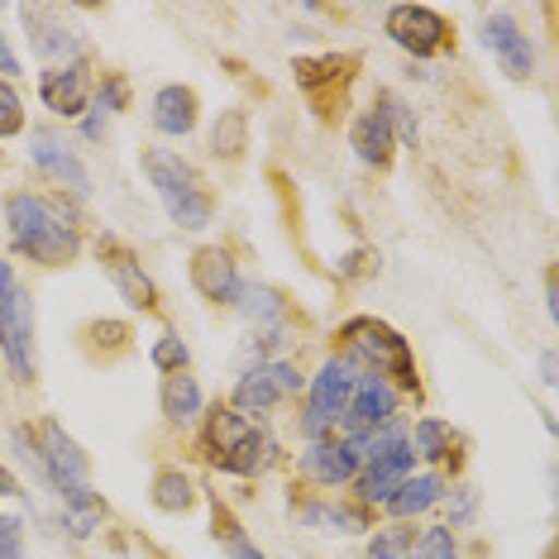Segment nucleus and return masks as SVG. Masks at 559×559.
Instances as JSON below:
<instances>
[{
    "mask_svg": "<svg viewBox=\"0 0 559 559\" xmlns=\"http://www.w3.org/2000/svg\"><path fill=\"white\" fill-rule=\"evenodd\" d=\"M540 383H545V388H555V349H545V354H540Z\"/></svg>",
    "mask_w": 559,
    "mask_h": 559,
    "instance_id": "obj_37",
    "label": "nucleus"
},
{
    "mask_svg": "<svg viewBox=\"0 0 559 559\" xmlns=\"http://www.w3.org/2000/svg\"><path fill=\"white\" fill-rule=\"evenodd\" d=\"M24 130V100L15 96V86L0 78V139H15Z\"/></svg>",
    "mask_w": 559,
    "mask_h": 559,
    "instance_id": "obj_31",
    "label": "nucleus"
},
{
    "mask_svg": "<svg viewBox=\"0 0 559 559\" xmlns=\"http://www.w3.org/2000/svg\"><path fill=\"white\" fill-rule=\"evenodd\" d=\"M483 48L502 62L507 78H531V68H536L531 39L521 34V24L512 20V10H492V15H483Z\"/></svg>",
    "mask_w": 559,
    "mask_h": 559,
    "instance_id": "obj_12",
    "label": "nucleus"
},
{
    "mask_svg": "<svg viewBox=\"0 0 559 559\" xmlns=\"http://www.w3.org/2000/svg\"><path fill=\"white\" fill-rule=\"evenodd\" d=\"M349 144H354V154H359L364 163H373V168H388V163H392V148H397V124H392V96H378L373 106H368L364 116L354 120Z\"/></svg>",
    "mask_w": 559,
    "mask_h": 559,
    "instance_id": "obj_15",
    "label": "nucleus"
},
{
    "mask_svg": "<svg viewBox=\"0 0 559 559\" xmlns=\"http://www.w3.org/2000/svg\"><path fill=\"white\" fill-rule=\"evenodd\" d=\"M359 378H364V368H359V359H349V354H335V359L321 364V373L311 378L307 416H301V436H307L311 444L321 440L340 416H345V406L354 397V388H359Z\"/></svg>",
    "mask_w": 559,
    "mask_h": 559,
    "instance_id": "obj_5",
    "label": "nucleus"
},
{
    "mask_svg": "<svg viewBox=\"0 0 559 559\" xmlns=\"http://www.w3.org/2000/svg\"><path fill=\"white\" fill-rule=\"evenodd\" d=\"M340 340L354 349L349 359H364L373 364V373L383 378V383H392L397 392H416V359H412V345L397 335L392 325L373 321V316H354V321H345V330H340Z\"/></svg>",
    "mask_w": 559,
    "mask_h": 559,
    "instance_id": "obj_4",
    "label": "nucleus"
},
{
    "mask_svg": "<svg viewBox=\"0 0 559 559\" xmlns=\"http://www.w3.org/2000/svg\"><path fill=\"white\" fill-rule=\"evenodd\" d=\"M96 259H100L106 277L116 283V292H120L124 301H130L134 311H158V287L144 277V263H139L134 253L120 245V239H100V245H96Z\"/></svg>",
    "mask_w": 559,
    "mask_h": 559,
    "instance_id": "obj_11",
    "label": "nucleus"
},
{
    "mask_svg": "<svg viewBox=\"0 0 559 559\" xmlns=\"http://www.w3.org/2000/svg\"><path fill=\"white\" fill-rule=\"evenodd\" d=\"M383 29H388V39L412 58H436L450 48V24L430 5H392Z\"/></svg>",
    "mask_w": 559,
    "mask_h": 559,
    "instance_id": "obj_7",
    "label": "nucleus"
},
{
    "mask_svg": "<svg viewBox=\"0 0 559 559\" xmlns=\"http://www.w3.org/2000/svg\"><path fill=\"white\" fill-rule=\"evenodd\" d=\"M0 559H24V521L0 516Z\"/></svg>",
    "mask_w": 559,
    "mask_h": 559,
    "instance_id": "obj_33",
    "label": "nucleus"
},
{
    "mask_svg": "<svg viewBox=\"0 0 559 559\" xmlns=\"http://www.w3.org/2000/svg\"><path fill=\"white\" fill-rule=\"evenodd\" d=\"M340 421H345L349 436H368V430H378V426L397 421V388L383 383L378 373H364Z\"/></svg>",
    "mask_w": 559,
    "mask_h": 559,
    "instance_id": "obj_13",
    "label": "nucleus"
},
{
    "mask_svg": "<svg viewBox=\"0 0 559 559\" xmlns=\"http://www.w3.org/2000/svg\"><path fill=\"white\" fill-rule=\"evenodd\" d=\"M10 72H20V58H15V53H10L5 34H0V78H10Z\"/></svg>",
    "mask_w": 559,
    "mask_h": 559,
    "instance_id": "obj_36",
    "label": "nucleus"
},
{
    "mask_svg": "<svg viewBox=\"0 0 559 559\" xmlns=\"http://www.w3.org/2000/svg\"><path fill=\"white\" fill-rule=\"evenodd\" d=\"M235 307L249 316V321H277L283 316V297L273 287H259V283H239L235 287Z\"/></svg>",
    "mask_w": 559,
    "mask_h": 559,
    "instance_id": "obj_29",
    "label": "nucleus"
},
{
    "mask_svg": "<svg viewBox=\"0 0 559 559\" xmlns=\"http://www.w3.org/2000/svg\"><path fill=\"white\" fill-rule=\"evenodd\" d=\"M5 225H10L15 249L29 253L34 263H44V269H62V263H72L82 249L62 206H53V201H44V197L15 192L5 201Z\"/></svg>",
    "mask_w": 559,
    "mask_h": 559,
    "instance_id": "obj_1",
    "label": "nucleus"
},
{
    "mask_svg": "<svg viewBox=\"0 0 559 559\" xmlns=\"http://www.w3.org/2000/svg\"><path fill=\"white\" fill-rule=\"evenodd\" d=\"M10 292H15V273H10V263L0 259V301H5Z\"/></svg>",
    "mask_w": 559,
    "mask_h": 559,
    "instance_id": "obj_39",
    "label": "nucleus"
},
{
    "mask_svg": "<svg viewBox=\"0 0 559 559\" xmlns=\"http://www.w3.org/2000/svg\"><path fill=\"white\" fill-rule=\"evenodd\" d=\"M201 444H206V460L215 468H225V474H259V468H269L273 460V440L263 436L259 426L249 421V416H239L235 406H211L206 416V436H201Z\"/></svg>",
    "mask_w": 559,
    "mask_h": 559,
    "instance_id": "obj_3",
    "label": "nucleus"
},
{
    "mask_svg": "<svg viewBox=\"0 0 559 559\" xmlns=\"http://www.w3.org/2000/svg\"><path fill=\"white\" fill-rule=\"evenodd\" d=\"M412 545H416V531L406 526V521H392V526L373 531L364 559H412Z\"/></svg>",
    "mask_w": 559,
    "mask_h": 559,
    "instance_id": "obj_28",
    "label": "nucleus"
},
{
    "mask_svg": "<svg viewBox=\"0 0 559 559\" xmlns=\"http://www.w3.org/2000/svg\"><path fill=\"white\" fill-rule=\"evenodd\" d=\"M412 555L416 559H460V545H454V531L450 526H430V531L416 536Z\"/></svg>",
    "mask_w": 559,
    "mask_h": 559,
    "instance_id": "obj_30",
    "label": "nucleus"
},
{
    "mask_svg": "<svg viewBox=\"0 0 559 559\" xmlns=\"http://www.w3.org/2000/svg\"><path fill=\"white\" fill-rule=\"evenodd\" d=\"M148 359H154L158 373H182V368H187V345L177 335H163L158 345L148 349Z\"/></svg>",
    "mask_w": 559,
    "mask_h": 559,
    "instance_id": "obj_32",
    "label": "nucleus"
},
{
    "mask_svg": "<svg viewBox=\"0 0 559 559\" xmlns=\"http://www.w3.org/2000/svg\"><path fill=\"white\" fill-rule=\"evenodd\" d=\"M412 464H416V450H412V444L392 450L388 460H378V464H364L359 478H354V488H359V502H388L392 492H397L402 483L412 478Z\"/></svg>",
    "mask_w": 559,
    "mask_h": 559,
    "instance_id": "obj_19",
    "label": "nucleus"
},
{
    "mask_svg": "<svg viewBox=\"0 0 559 559\" xmlns=\"http://www.w3.org/2000/svg\"><path fill=\"white\" fill-rule=\"evenodd\" d=\"M192 287H197L206 301H235V287H239L235 259H230V253H225L221 245L197 249V253H192Z\"/></svg>",
    "mask_w": 559,
    "mask_h": 559,
    "instance_id": "obj_20",
    "label": "nucleus"
},
{
    "mask_svg": "<svg viewBox=\"0 0 559 559\" xmlns=\"http://www.w3.org/2000/svg\"><path fill=\"white\" fill-rule=\"evenodd\" d=\"M301 474L316 478L321 488H340V483L359 478V460L349 454L345 440H316L307 454H301Z\"/></svg>",
    "mask_w": 559,
    "mask_h": 559,
    "instance_id": "obj_21",
    "label": "nucleus"
},
{
    "mask_svg": "<svg viewBox=\"0 0 559 559\" xmlns=\"http://www.w3.org/2000/svg\"><path fill=\"white\" fill-rule=\"evenodd\" d=\"M192 502H197V488L182 468H163V474L154 478V507L158 512H187Z\"/></svg>",
    "mask_w": 559,
    "mask_h": 559,
    "instance_id": "obj_27",
    "label": "nucleus"
},
{
    "mask_svg": "<svg viewBox=\"0 0 559 559\" xmlns=\"http://www.w3.org/2000/svg\"><path fill=\"white\" fill-rule=\"evenodd\" d=\"M44 468H48V483L68 498V492H82L86 488V454L82 444L68 436L58 421H44Z\"/></svg>",
    "mask_w": 559,
    "mask_h": 559,
    "instance_id": "obj_14",
    "label": "nucleus"
},
{
    "mask_svg": "<svg viewBox=\"0 0 559 559\" xmlns=\"http://www.w3.org/2000/svg\"><path fill=\"white\" fill-rule=\"evenodd\" d=\"M20 24H24V34H29V53L39 62H48V68H62V58L78 62L82 34L72 29V20L62 15V10H53V5H24Z\"/></svg>",
    "mask_w": 559,
    "mask_h": 559,
    "instance_id": "obj_8",
    "label": "nucleus"
},
{
    "mask_svg": "<svg viewBox=\"0 0 559 559\" xmlns=\"http://www.w3.org/2000/svg\"><path fill=\"white\" fill-rule=\"evenodd\" d=\"M436 502H444V478L440 474H416V478H406L402 488L388 498V512L397 521H412V516L430 512Z\"/></svg>",
    "mask_w": 559,
    "mask_h": 559,
    "instance_id": "obj_22",
    "label": "nucleus"
},
{
    "mask_svg": "<svg viewBox=\"0 0 559 559\" xmlns=\"http://www.w3.org/2000/svg\"><path fill=\"white\" fill-rule=\"evenodd\" d=\"M144 173H148V182H154L163 211H168V221L177 225V230H206L215 201H211L206 182H201V173L192 168V163L168 154V148H148Z\"/></svg>",
    "mask_w": 559,
    "mask_h": 559,
    "instance_id": "obj_2",
    "label": "nucleus"
},
{
    "mask_svg": "<svg viewBox=\"0 0 559 559\" xmlns=\"http://www.w3.org/2000/svg\"><path fill=\"white\" fill-rule=\"evenodd\" d=\"M249 148V116L245 110H221L211 130V154L215 158H239Z\"/></svg>",
    "mask_w": 559,
    "mask_h": 559,
    "instance_id": "obj_26",
    "label": "nucleus"
},
{
    "mask_svg": "<svg viewBox=\"0 0 559 559\" xmlns=\"http://www.w3.org/2000/svg\"><path fill=\"white\" fill-rule=\"evenodd\" d=\"M197 412H201L197 378H187V373H168V378H163V416H168V421H192Z\"/></svg>",
    "mask_w": 559,
    "mask_h": 559,
    "instance_id": "obj_25",
    "label": "nucleus"
},
{
    "mask_svg": "<svg viewBox=\"0 0 559 559\" xmlns=\"http://www.w3.org/2000/svg\"><path fill=\"white\" fill-rule=\"evenodd\" d=\"M62 502H68V512H62V526H68L72 540H86V536H96V531L106 526V502H100L92 488L68 492Z\"/></svg>",
    "mask_w": 559,
    "mask_h": 559,
    "instance_id": "obj_23",
    "label": "nucleus"
},
{
    "mask_svg": "<svg viewBox=\"0 0 559 559\" xmlns=\"http://www.w3.org/2000/svg\"><path fill=\"white\" fill-rule=\"evenodd\" d=\"M0 354L20 383H34V301L24 287L0 301Z\"/></svg>",
    "mask_w": 559,
    "mask_h": 559,
    "instance_id": "obj_9",
    "label": "nucleus"
},
{
    "mask_svg": "<svg viewBox=\"0 0 559 559\" xmlns=\"http://www.w3.org/2000/svg\"><path fill=\"white\" fill-rule=\"evenodd\" d=\"M124 100H130V86H124V78L110 72V78L100 82V106L96 110H124Z\"/></svg>",
    "mask_w": 559,
    "mask_h": 559,
    "instance_id": "obj_35",
    "label": "nucleus"
},
{
    "mask_svg": "<svg viewBox=\"0 0 559 559\" xmlns=\"http://www.w3.org/2000/svg\"><path fill=\"white\" fill-rule=\"evenodd\" d=\"M354 68H359L354 53H316V58H297L292 78H297L301 96L311 100L316 116H335V106L345 100L349 82H354Z\"/></svg>",
    "mask_w": 559,
    "mask_h": 559,
    "instance_id": "obj_6",
    "label": "nucleus"
},
{
    "mask_svg": "<svg viewBox=\"0 0 559 559\" xmlns=\"http://www.w3.org/2000/svg\"><path fill=\"white\" fill-rule=\"evenodd\" d=\"M148 120H154V130H158V134L187 139V134L197 130V120H201V100H197L192 86H182V82L158 86L154 106H148Z\"/></svg>",
    "mask_w": 559,
    "mask_h": 559,
    "instance_id": "obj_18",
    "label": "nucleus"
},
{
    "mask_svg": "<svg viewBox=\"0 0 559 559\" xmlns=\"http://www.w3.org/2000/svg\"><path fill=\"white\" fill-rule=\"evenodd\" d=\"M301 383H307V378L297 373V364H287V359L259 364V368H249V373L235 383L230 406L239 416H245V412H269V406H277L283 397H297Z\"/></svg>",
    "mask_w": 559,
    "mask_h": 559,
    "instance_id": "obj_10",
    "label": "nucleus"
},
{
    "mask_svg": "<svg viewBox=\"0 0 559 559\" xmlns=\"http://www.w3.org/2000/svg\"><path fill=\"white\" fill-rule=\"evenodd\" d=\"M39 96H44V106L53 110V116H62V120L86 116V96H92L86 68H82V62H68V68H44Z\"/></svg>",
    "mask_w": 559,
    "mask_h": 559,
    "instance_id": "obj_16",
    "label": "nucleus"
},
{
    "mask_svg": "<svg viewBox=\"0 0 559 559\" xmlns=\"http://www.w3.org/2000/svg\"><path fill=\"white\" fill-rule=\"evenodd\" d=\"M474 512H478V492L474 488H454L450 492V526H464Z\"/></svg>",
    "mask_w": 559,
    "mask_h": 559,
    "instance_id": "obj_34",
    "label": "nucleus"
},
{
    "mask_svg": "<svg viewBox=\"0 0 559 559\" xmlns=\"http://www.w3.org/2000/svg\"><path fill=\"white\" fill-rule=\"evenodd\" d=\"M0 498H24L20 483H15V474H5V468H0Z\"/></svg>",
    "mask_w": 559,
    "mask_h": 559,
    "instance_id": "obj_38",
    "label": "nucleus"
},
{
    "mask_svg": "<svg viewBox=\"0 0 559 559\" xmlns=\"http://www.w3.org/2000/svg\"><path fill=\"white\" fill-rule=\"evenodd\" d=\"M29 154H34V163H39V173H48V177H58L68 192H78V197H86L92 192V177H86V168H82V158L72 154L68 144H62L58 134H48V130H34V139H29Z\"/></svg>",
    "mask_w": 559,
    "mask_h": 559,
    "instance_id": "obj_17",
    "label": "nucleus"
},
{
    "mask_svg": "<svg viewBox=\"0 0 559 559\" xmlns=\"http://www.w3.org/2000/svg\"><path fill=\"white\" fill-rule=\"evenodd\" d=\"M454 444H460V436H454L444 421H436V416L416 421V430H412V450L421 454V460H430V464H460Z\"/></svg>",
    "mask_w": 559,
    "mask_h": 559,
    "instance_id": "obj_24",
    "label": "nucleus"
}]
</instances>
